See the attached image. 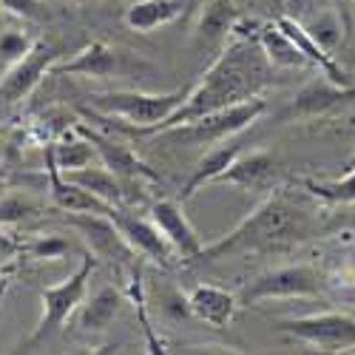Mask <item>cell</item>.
I'll return each instance as SVG.
<instances>
[{"mask_svg": "<svg viewBox=\"0 0 355 355\" xmlns=\"http://www.w3.org/2000/svg\"><path fill=\"white\" fill-rule=\"evenodd\" d=\"M276 83H279L276 69L268 63L259 40L245 37V35H233L230 43L222 46L216 60L208 66V71L202 74V80L193 88H188L180 108L171 116H165L162 123L145 128L139 137H157L173 125L196 120V116L230 108L236 103H248L253 97H261L264 88H270Z\"/></svg>", "mask_w": 355, "mask_h": 355, "instance_id": "1", "label": "cell"}, {"mask_svg": "<svg viewBox=\"0 0 355 355\" xmlns=\"http://www.w3.org/2000/svg\"><path fill=\"white\" fill-rule=\"evenodd\" d=\"M304 236H307V216L302 214V205L287 191H276L227 236L205 245L193 259V264H211L242 250H268V248L290 245L304 239Z\"/></svg>", "mask_w": 355, "mask_h": 355, "instance_id": "2", "label": "cell"}, {"mask_svg": "<svg viewBox=\"0 0 355 355\" xmlns=\"http://www.w3.org/2000/svg\"><path fill=\"white\" fill-rule=\"evenodd\" d=\"M188 88H176V92H162V94H148V92H108V94H94L88 97L92 108L97 114L114 116V128L125 131L131 137H139L145 128L162 123L171 116L180 103L185 100Z\"/></svg>", "mask_w": 355, "mask_h": 355, "instance_id": "3", "label": "cell"}, {"mask_svg": "<svg viewBox=\"0 0 355 355\" xmlns=\"http://www.w3.org/2000/svg\"><path fill=\"white\" fill-rule=\"evenodd\" d=\"M94 270H97V256H94V253H83L77 270H74L69 279H63L60 284L40 287L43 313H40L37 327L32 330V336H28L26 347H35V344L51 338L54 333H60V327L80 310V304L85 302L88 282H92Z\"/></svg>", "mask_w": 355, "mask_h": 355, "instance_id": "4", "label": "cell"}, {"mask_svg": "<svg viewBox=\"0 0 355 355\" xmlns=\"http://www.w3.org/2000/svg\"><path fill=\"white\" fill-rule=\"evenodd\" d=\"M264 111H268V100L253 97L248 103H236L230 108L196 116V120H191V123L173 125V128H168L157 137H165V139H173V142H185V145H219L225 139H233L239 131L250 128Z\"/></svg>", "mask_w": 355, "mask_h": 355, "instance_id": "5", "label": "cell"}, {"mask_svg": "<svg viewBox=\"0 0 355 355\" xmlns=\"http://www.w3.org/2000/svg\"><path fill=\"white\" fill-rule=\"evenodd\" d=\"M321 287L324 279L313 264H284V268H273L248 282L236 299H239V307H253L273 299H313V295H321Z\"/></svg>", "mask_w": 355, "mask_h": 355, "instance_id": "6", "label": "cell"}, {"mask_svg": "<svg viewBox=\"0 0 355 355\" xmlns=\"http://www.w3.org/2000/svg\"><path fill=\"white\" fill-rule=\"evenodd\" d=\"M66 49L51 40V37H37L35 46L28 49L15 66H9L0 74V100L15 105L23 103L35 94V88L43 83L46 74H51V69L63 60Z\"/></svg>", "mask_w": 355, "mask_h": 355, "instance_id": "7", "label": "cell"}, {"mask_svg": "<svg viewBox=\"0 0 355 355\" xmlns=\"http://www.w3.org/2000/svg\"><path fill=\"white\" fill-rule=\"evenodd\" d=\"M273 327L310 344L318 352H349L355 349V315L347 313H315L304 318H284Z\"/></svg>", "mask_w": 355, "mask_h": 355, "instance_id": "8", "label": "cell"}, {"mask_svg": "<svg viewBox=\"0 0 355 355\" xmlns=\"http://www.w3.org/2000/svg\"><path fill=\"white\" fill-rule=\"evenodd\" d=\"M66 222L83 236V242L97 259H108L120 270H131L137 264V253L128 248L108 214H66Z\"/></svg>", "mask_w": 355, "mask_h": 355, "instance_id": "9", "label": "cell"}, {"mask_svg": "<svg viewBox=\"0 0 355 355\" xmlns=\"http://www.w3.org/2000/svg\"><path fill=\"white\" fill-rule=\"evenodd\" d=\"M74 128L97 148L100 162H103L111 173L120 176V180H123L128 188H134V185H139V182H159V173L151 171V165L142 162L125 142L114 139V137H108V134H100V131H94V128L83 125V123H74Z\"/></svg>", "mask_w": 355, "mask_h": 355, "instance_id": "10", "label": "cell"}, {"mask_svg": "<svg viewBox=\"0 0 355 355\" xmlns=\"http://www.w3.org/2000/svg\"><path fill=\"white\" fill-rule=\"evenodd\" d=\"M111 222L116 225V230L123 233V239L128 242V248L139 256V259H148L159 264V268H173V248L168 245V239L159 233V227L151 222V216H137L134 211H125V208H114L111 214Z\"/></svg>", "mask_w": 355, "mask_h": 355, "instance_id": "11", "label": "cell"}, {"mask_svg": "<svg viewBox=\"0 0 355 355\" xmlns=\"http://www.w3.org/2000/svg\"><path fill=\"white\" fill-rule=\"evenodd\" d=\"M349 103H355V83L352 85H336L327 77L313 80L279 114V123H287V120H315V116H324V114H330V111H336L341 105H349Z\"/></svg>", "mask_w": 355, "mask_h": 355, "instance_id": "12", "label": "cell"}, {"mask_svg": "<svg viewBox=\"0 0 355 355\" xmlns=\"http://www.w3.org/2000/svg\"><path fill=\"white\" fill-rule=\"evenodd\" d=\"M51 74L57 77H92V80H111V77H123L128 74V63H125V54L105 43V40H92L88 46H83L71 60L66 63H57L51 69Z\"/></svg>", "mask_w": 355, "mask_h": 355, "instance_id": "13", "label": "cell"}, {"mask_svg": "<svg viewBox=\"0 0 355 355\" xmlns=\"http://www.w3.org/2000/svg\"><path fill=\"white\" fill-rule=\"evenodd\" d=\"M148 216H151V222L159 227V233L168 239V245L173 248L176 259L193 264V259L199 256V250L205 248V242L199 239L196 227L185 216L182 205L173 202V199H159V202L151 205V214H148Z\"/></svg>", "mask_w": 355, "mask_h": 355, "instance_id": "14", "label": "cell"}, {"mask_svg": "<svg viewBox=\"0 0 355 355\" xmlns=\"http://www.w3.org/2000/svg\"><path fill=\"white\" fill-rule=\"evenodd\" d=\"M236 20H239L236 0H202V6L196 12V26H193V35H191V46L199 54L225 46L230 40V35H233Z\"/></svg>", "mask_w": 355, "mask_h": 355, "instance_id": "15", "label": "cell"}, {"mask_svg": "<svg viewBox=\"0 0 355 355\" xmlns=\"http://www.w3.org/2000/svg\"><path fill=\"white\" fill-rule=\"evenodd\" d=\"M46 176H49V199L54 208H60L63 214H111L114 211V205L103 202L92 191L71 182L69 176L57 168L49 148H46Z\"/></svg>", "mask_w": 355, "mask_h": 355, "instance_id": "16", "label": "cell"}, {"mask_svg": "<svg viewBox=\"0 0 355 355\" xmlns=\"http://www.w3.org/2000/svg\"><path fill=\"white\" fill-rule=\"evenodd\" d=\"M276 26L282 28V32L295 43V49H299L302 54H304V60H307V66H315L324 77H327L330 83H336V85H352L355 83V77L336 60V57L324 49L307 28H304V23L302 20H295V17H290V15H282V17H276Z\"/></svg>", "mask_w": 355, "mask_h": 355, "instance_id": "17", "label": "cell"}, {"mask_svg": "<svg viewBox=\"0 0 355 355\" xmlns=\"http://www.w3.org/2000/svg\"><path fill=\"white\" fill-rule=\"evenodd\" d=\"M276 171H279V159L270 151H248V154L242 151L225 173L216 176V182L256 193L276 185Z\"/></svg>", "mask_w": 355, "mask_h": 355, "instance_id": "18", "label": "cell"}, {"mask_svg": "<svg viewBox=\"0 0 355 355\" xmlns=\"http://www.w3.org/2000/svg\"><path fill=\"white\" fill-rule=\"evenodd\" d=\"M188 307H191V315L211 324L214 330H227V324L233 321L236 310H239V299H236V293L225 287L199 284L188 293Z\"/></svg>", "mask_w": 355, "mask_h": 355, "instance_id": "19", "label": "cell"}, {"mask_svg": "<svg viewBox=\"0 0 355 355\" xmlns=\"http://www.w3.org/2000/svg\"><path fill=\"white\" fill-rule=\"evenodd\" d=\"M242 151H245V148H242L239 142H230V139H225V142L214 145L211 151L196 162L193 173L188 176V182L182 185V191H180V202H188V199H191V196H196L205 185L216 182V176H219V173H225V171L230 168V162H233L236 157H239Z\"/></svg>", "mask_w": 355, "mask_h": 355, "instance_id": "20", "label": "cell"}, {"mask_svg": "<svg viewBox=\"0 0 355 355\" xmlns=\"http://www.w3.org/2000/svg\"><path fill=\"white\" fill-rule=\"evenodd\" d=\"M71 182H77L80 188L92 191L94 196H100L103 202L114 205V208H125L131 202V193H128V185L120 180L116 173H111L103 162H94L88 168H77V171H69L66 173Z\"/></svg>", "mask_w": 355, "mask_h": 355, "instance_id": "21", "label": "cell"}, {"mask_svg": "<svg viewBox=\"0 0 355 355\" xmlns=\"http://www.w3.org/2000/svg\"><path fill=\"white\" fill-rule=\"evenodd\" d=\"M185 15V0H137L125 9V26L131 32L151 35L157 28L180 20Z\"/></svg>", "mask_w": 355, "mask_h": 355, "instance_id": "22", "label": "cell"}, {"mask_svg": "<svg viewBox=\"0 0 355 355\" xmlns=\"http://www.w3.org/2000/svg\"><path fill=\"white\" fill-rule=\"evenodd\" d=\"M253 37L259 40L264 57H268V63H270L273 69H287V71H293V69H304V66H307L304 54L295 49V43L276 26V20H273V23L261 20V23L256 26Z\"/></svg>", "mask_w": 355, "mask_h": 355, "instance_id": "23", "label": "cell"}, {"mask_svg": "<svg viewBox=\"0 0 355 355\" xmlns=\"http://www.w3.org/2000/svg\"><path fill=\"white\" fill-rule=\"evenodd\" d=\"M125 295L116 287H100L92 299L80 304V327L85 333H105L120 315Z\"/></svg>", "mask_w": 355, "mask_h": 355, "instance_id": "24", "label": "cell"}, {"mask_svg": "<svg viewBox=\"0 0 355 355\" xmlns=\"http://www.w3.org/2000/svg\"><path fill=\"white\" fill-rule=\"evenodd\" d=\"M49 151H51V157H54V162H57V168H60L63 173H69V171H77V168H88V165H94V162H100V157H97V148L88 142L74 125L66 131V134H60L51 145H46Z\"/></svg>", "mask_w": 355, "mask_h": 355, "instance_id": "25", "label": "cell"}, {"mask_svg": "<svg viewBox=\"0 0 355 355\" xmlns=\"http://www.w3.org/2000/svg\"><path fill=\"white\" fill-rule=\"evenodd\" d=\"M302 188L307 196H315L327 205H355V171H344L341 180L318 182V180H302Z\"/></svg>", "mask_w": 355, "mask_h": 355, "instance_id": "26", "label": "cell"}, {"mask_svg": "<svg viewBox=\"0 0 355 355\" xmlns=\"http://www.w3.org/2000/svg\"><path fill=\"white\" fill-rule=\"evenodd\" d=\"M35 40L37 37H32L28 32H20V28H0V74L9 66H15L35 46Z\"/></svg>", "mask_w": 355, "mask_h": 355, "instance_id": "27", "label": "cell"}, {"mask_svg": "<svg viewBox=\"0 0 355 355\" xmlns=\"http://www.w3.org/2000/svg\"><path fill=\"white\" fill-rule=\"evenodd\" d=\"M69 250H71V245H69V239H63L60 233L35 236L28 245H23V253H28L32 259H40V261H57V259H63Z\"/></svg>", "mask_w": 355, "mask_h": 355, "instance_id": "28", "label": "cell"}, {"mask_svg": "<svg viewBox=\"0 0 355 355\" xmlns=\"http://www.w3.org/2000/svg\"><path fill=\"white\" fill-rule=\"evenodd\" d=\"M304 28L307 32L324 46V49H333L338 40H341V35H344V26H341V20H338V15L330 9V12H321L313 23H304Z\"/></svg>", "mask_w": 355, "mask_h": 355, "instance_id": "29", "label": "cell"}, {"mask_svg": "<svg viewBox=\"0 0 355 355\" xmlns=\"http://www.w3.org/2000/svg\"><path fill=\"white\" fill-rule=\"evenodd\" d=\"M37 211V202L28 196H15V193H3L0 196V227L6 225H17L23 219H28Z\"/></svg>", "mask_w": 355, "mask_h": 355, "instance_id": "30", "label": "cell"}, {"mask_svg": "<svg viewBox=\"0 0 355 355\" xmlns=\"http://www.w3.org/2000/svg\"><path fill=\"white\" fill-rule=\"evenodd\" d=\"M0 9L9 12L12 17L32 20V23L49 20V9H46L43 0H0Z\"/></svg>", "mask_w": 355, "mask_h": 355, "instance_id": "31", "label": "cell"}, {"mask_svg": "<svg viewBox=\"0 0 355 355\" xmlns=\"http://www.w3.org/2000/svg\"><path fill=\"white\" fill-rule=\"evenodd\" d=\"M333 12L338 15L341 26H344V35H352L355 28V0H330Z\"/></svg>", "mask_w": 355, "mask_h": 355, "instance_id": "32", "label": "cell"}, {"mask_svg": "<svg viewBox=\"0 0 355 355\" xmlns=\"http://www.w3.org/2000/svg\"><path fill=\"white\" fill-rule=\"evenodd\" d=\"M23 250V245H17L12 236H6V233H0V273H3L9 264H12V259L17 256Z\"/></svg>", "mask_w": 355, "mask_h": 355, "instance_id": "33", "label": "cell"}, {"mask_svg": "<svg viewBox=\"0 0 355 355\" xmlns=\"http://www.w3.org/2000/svg\"><path fill=\"white\" fill-rule=\"evenodd\" d=\"M199 6H202V0H185V15L182 17H193L199 12Z\"/></svg>", "mask_w": 355, "mask_h": 355, "instance_id": "34", "label": "cell"}, {"mask_svg": "<svg viewBox=\"0 0 355 355\" xmlns=\"http://www.w3.org/2000/svg\"><path fill=\"white\" fill-rule=\"evenodd\" d=\"M9 185H12V180H9V173H6L3 168H0V196H3V193L9 191Z\"/></svg>", "mask_w": 355, "mask_h": 355, "instance_id": "35", "label": "cell"}, {"mask_svg": "<svg viewBox=\"0 0 355 355\" xmlns=\"http://www.w3.org/2000/svg\"><path fill=\"white\" fill-rule=\"evenodd\" d=\"M344 171H355V154L347 159V165H344Z\"/></svg>", "mask_w": 355, "mask_h": 355, "instance_id": "36", "label": "cell"}]
</instances>
